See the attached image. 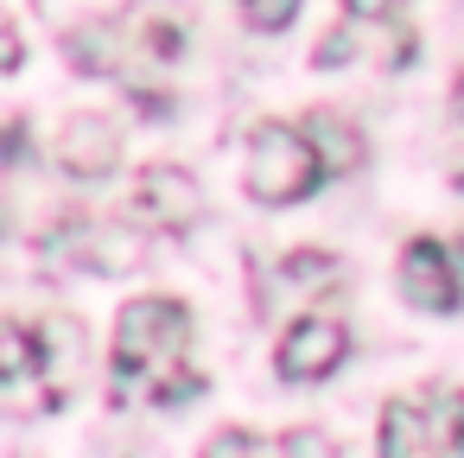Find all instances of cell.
Wrapping results in <instances>:
<instances>
[{
  "label": "cell",
  "instance_id": "6",
  "mask_svg": "<svg viewBox=\"0 0 464 458\" xmlns=\"http://www.w3.org/2000/svg\"><path fill=\"white\" fill-rule=\"evenodd\" d=\"M401 293H407V306H420V312H458V299H464L458 255H451L445 242H432V236H413V242L401 248Z\"/></svg>",
  "mask_w": 464,
  "mask_h": 458
},
{
  "label": "cell",
  "instance_id": "1",
  "mask_svg": "<svg viewBox=\"0 0 464 458\" xmlns=\"http://www.w3.org/2000/svg\"><path fill=\"white\" fill-rule=\"evenodd\" d=\"M109 382L115 401H153V407L198 395L204 369L191 363V306L166 293L128 299L109 337Z\"/></svg>",
  "mask_w": 464,
  "mask_h": 458
},
{
  "label": "cell",
  "instance_id": "4",
  "mask_svg": "<svg viewBox=\"0 0 464 458\" xmlns=\"http://www.w3.org/2000/svg\"><path fill=\"white\" fill-rule=\"evenodd\" d=\"M343 356H350V325H343V318H318V312L293 318V325L280 331V344H274L280 382H324Z\"/></svg>",
  "mask_w": 464,
  "mask_h": 458
},
{
  "label": "cell",
  "instance_id": "15",
  "mask_svg": "<svg viewBox=\"0 0 464 458\" xmlns=\"http://www.w3.org/2000/svg\"><path fill=\"white\" fill-rule=\"evenodd\" d=\"M445 401V452H464V388H439Z\"/></svg>",
  "mask_w": 464,
  "mask_h": 458
},
{
  "label": "cell",
  "instance_id": "14",
  "mask_svg": "<svg viewBox=\"0 0 464 458\" xmlns=\"http://www.w3.org/2000/svg\"><path fill=\"white\" fill-rule=\"evenodd\" d=\"M280 452H318V458H331V452H337V439H331V433H318V426H293V433H280Z\"/></svg>",
  "mask_w": 464,
  "mask_h": 458
},
{
  "label": "cell",
  "instance_id": "2",
  "mask_svg": "<svg viewBox=\"0 0 464 458\" xmlns=\"http://www.w3.org/2000/svg\"><path fill=\"white\" fill-rule=\"evenodd\" d=\"M248 198L267 204V210H286L299 198H312L324 179H331V160L324 147L312 141V128H293V122H261L255 141H248Z\"/></svg>",
  "mask_w": 464,
  "mask_h": 458
},
{
  "label": "cell",
  "instance_id": "18",
  "mask_svg": "<svg viewBox=\"0 0 464 458\" xmlns=\"http://www.w3.org/2000/svg\"><path fill=\"white\" fill-rule=\"evenodd\" d=\"M458 109H464V77H458Z\"/></svg>",
  "mask_w": 464,
  "mask_h": 458
},
{
  "label": "cell",
  "instance_id": "11",
  "mask_svg": "<svg viewBox=\"0 0 464 458\" xmlns=\"http://www.w3.org/2000/svg\"><path fill=\"white\" fill-rule=\"evenodd\" d=\"M337 280H343V268H337L324 248H293V255H280V261L255 280V293H261V306L274 312L280 293H331Z\"/></svg>",
  "mask_w": 464,
  "mask_h": 458
},
{
  "label": "cell",
  "instance_id": "16",
  "mask_svg": "<svg viewBox=\"0 0 464 458\" xmlns=\"http://www.w3.org/2000/svg\"><path fill=\"white\" fill-rule=\"evenodd\" d=\"M350 20H407V0H343Z\"/></svg>",
  "mask_w": 464,
  "mask_h": 458
},
{
  "label": "cell",
  "instance_id": "12",
  "mask_svg": "<svg viewBox=\"0 0 464 458\" xmlns=\"http://www.w3.org/2000/svg\"><path fill=\"white\" fill-rule=\"evenodd\" d=\"M305 128H312V141L324 147V160H331V172H350V166L362 160V141H356V134H350V128H343L337 115H312Z\"/></svg>",
  "mask_w": 464,
  "mask_h": 458
},
{
  "label": "cell",
  "instance_id": "8",
  "mask_svg": "<svg viewBox=\"0 0 464 458\" xmlns=\"http://www.w3.org/2000/svg\"><path fill=\"white\" fill-rule=\"evenodd\" d=\"M369 45L382 52V64H413V33H407V20H350V14H343L337 33L318 39V64L337 71V64H350V52H369Z\"/></svg>",
  "mask_w": 464,
  "mask_h": 458
},
{
  "label": "cell",
  "instance_id": "7",
  "mask_svg": "<svg viewBox=\"0 0 464 458\" xmlns=\"http://www.w3.org/2000/svg\"><path fill=\"white\" fill-rule=\"evenodd\" d=\"M375 445H382L388 458H407V452H445V407H439V388L394 395V401L382 407Z\"/></svg>",
  "mask_w": 464,
  "mask_h": 458
},
{
  "label": "cell",
  "instance_id": "5",
  "mask_svg": "<svg viewBox=\"0 0 464 458\" xmlns=\"http://www.w3.org/2000/svg\"><path fill=\"white\" fill-rule=\"evenodd\" d=\"M128 210H134V223L153 229V236H185V229L198 223V210H204V191H198L191 172H179V166H153V172H140Z\"/></svg>",
  "mask_w": 464,
  "mask_h": 458
},
{
  "label": "cell",
  "instance_id": "13",
  "mask_svg": "<svg viewBox=\"0 0 464 458\" xmlns=\"http://www.w3.org/2000/svg\"><path fill=\"white\" fill-rule=\"evenodd\" d=\"M293 14H299V0H242V20L255 33H286Z\"/></svg>",
  "mask_w": 464,
  "mask_h": 458
},
{
  "label": "cell",
  "instance_id": "9",
  "mask_svg": "<svg viewBox=\"0 0 464 458\" xmlns=\"http://www.w3.org/2000/svg\"><path fill=\"white\" fill-rule=\"evenodd\" d=\"M140 223L134 229H121V223H96V217H77L64 236H58V248L77 261V268H96V274H121V268H134V255H140Z\"/></svg>",
  "mask_w": 464,
  "mask_h": 458
},
{
  "label": "cell",
  "instance_id": "17",
  "mask_svg": "<svg viewBox=\"0 0 464 458\" xmlns=\"http://www.w3.org/2000/svg\"><path fill=\"white\" fill-rule=\"evenodd\" d=\"M204 452H261V439L255 433H217V439H204Z\"/></svg>",
  "mask_w": 464,
  "mask_h": 458
},
{
  "label": "cell",
  "instance_id": "10",
  "mask_svg": "<svg viewBox=\"0 0 464 458\" xmlns=\"http://www.w3.org/2000/svg\"><path fill=\"white\" fill-rule=\"evenodd\" d=\"M121 160V134L102 122V115H71L64 134H58V172L71 179H109Z\"/></svg>",
  "mask_w": 464,
  "mask_h": 458
},
{
  "label": "cell",
  "instance_id": "3",
  "mask_svg": "<svg viewBox=\"0 0 464 458\" xmlns=\"http://www.w3.org/2000/svg\"><path fill=\"white\" fill-rule=\"evenodd\" d=\"M71 58L77 71H109V77H128L134 64H172L179 58V26L172 20H153V14H121V20H96V26H77L71 33Z\"/></svg>",
  "mask_w": 464,
  "mask_h": 458
}]
</instances>
